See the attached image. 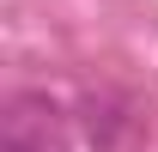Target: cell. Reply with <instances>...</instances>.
Returning <instances> with one entry per match:
<instances>
[{
  "mask_svg": "<svg viewBox=\"0 0 158 152\" xmlns=\"http://www.w3.org/2000/svg\"><path fill=\"white\" fill-rule=\"evenodd\" d=\"M0 152H61V146H55V134H49V128H37V122L24 116V103H19V116L6 122V140H0Z\"/></svg>",
  "mask_w": 158,
  "mask_h": 152,
  "instance_id": "cell-1",
  "label": "cell"
}]
</instances>
